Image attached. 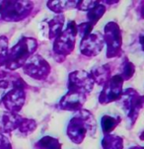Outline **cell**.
Listing matches in <instances>:
<instances>
[{
  "mask_svg": "<svg viewBox=\"0 0 144 149\" xmlns=\"http://www.w3.org/2000/svg\"><path fill=\"white\" fill-rule=\"evenodd\" d=\"M47 67V63L44 61V59H42L39 55H35L27 60V62L23 66V70L29 76L40 79L44 77L45 73H47L45 70Z\"/></svg>",
  "mask_w": 144,
  "mask_h": 149,
  "instance_id": "cell-5",
  "label": "cell"
},
{
  "mask_svg": "<svg viewBox=\"0 0 144 149\" xmlns=\"http://www.w3.org/2000/svg\"><path fill=\"white\" fill-rule=\"evenodd\" d=\"M36 128V123L32 120L23 118L18 113L4 112L0 115V133L11 134L18 130L21 134L27 135Z\"/></svg>",
  "mask_w": 144,
  "mask_h": 149,
  "instance_id": "cell-2",
  "label": "cell"
},
{
  "mask_svg": "<svg viewBox=\"0 0 144 149\" xmlns=\"http://www.w3.org/2000/svg\"><path fill=\"white\" fill-rule=\"evenodd\" d=\"M37 42L31 38H23L9 49L4 67L9 71L23 67L31 54L36 50Z\"/></svg>",
  "mask_w": 144,
  "mask_h": 149,
  "instance_id": "cell-1",
  "label": "cell"
},
{
  "mask_svg": "<svg viewBox=\"0 0 144 149\" xmlns=\"http://www.w3.org/2000/svg\"><path fill=\"white\" fill-rule=\"evenodd\" d=\"M8 52V39L5 36H0V79H3L6 75L4 73L5 71H2L1 68L5 65Z\"/></svg>",
  "mask_w": 144,
  "mask_h": 149,
  "instance_id": "cell-6",
  "label": "cell"
},
{
  "mask_svg": "<svg viewBox=\"0 0 144 149\" xmlns=\"http://www.w3.org/2000/svg\"><path fill=\"white\" fill-rule=\"evenodd\" d=\"M26 93H25L24 82L21 79L12 80L11 86L6 93L1 97V103L3 104L7 112L17 113L22 109L25 103Z\"/></svg>",
  "mask_w": 144,
  "mask_h": 149,
  "instance_id": "cell-3",
  "label": "cell"
},
{
  "mask_svg": "<svg viewBox=\"0 0 144 149\" xmlns=\"http://www.w3.org/2000/svg\"><path fill=\"white\" fill-rule=\"evenodd\" d=\"M0 149H12L11 142L3 133H0Z\"/></svg>",
  "mask_w": 144,
  "mask_h": 149,
  "instance_id": "cell-7",
  "label": "cell"
},
{
  "mask_svg": "<svg viewBox=\"0 0 144 149\" xmlns=\"http://www.w3.org/2000/svg\"><path fill=\"white\" fill-rule=\"evenodd\" d=\"M32 3L22 1H0V21L18 22L29 15Z\"/></svg>",
  "mask_w": 144,
  "mask_h": 149,
  "instance_id": "cell-4",
  "label": "cell"
}]
</instances>
